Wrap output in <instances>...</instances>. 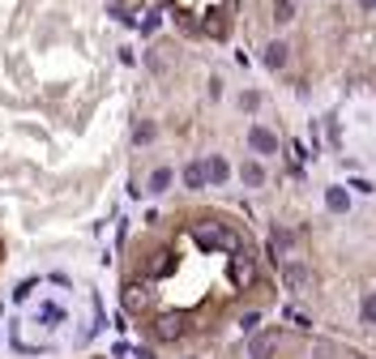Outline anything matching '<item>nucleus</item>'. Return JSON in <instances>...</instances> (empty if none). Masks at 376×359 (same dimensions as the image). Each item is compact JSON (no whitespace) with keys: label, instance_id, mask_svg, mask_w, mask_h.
<instances>
[{"label":"nucleus","instance_id":"ddd939ff","mask_svg":"<svg viewBox=\"0 0 376 359\" xmlns=\"http://www.w3.org/2000/svg\"><path fill=\"white\" fill-rule=\"evenodd\" d=\"M359 313H364V325H376V291L364 295V308H359Z\"/></svg>","mask_w":376,"mask_h":359},{"label":"nucleus","instance_id":"f3484780","mask_svg":"<svg viewBox=\"0 0 376 359\" xmlns=\"http://www.w3.org/2000/svg\"><path fill=\"white\" fill-rule=\"evenodd\" d=\"M359 5H364V9H376V0H359Z\"/></svg>","mask_w":376,"mask_h":359},{"label":"nucleus","instance_id":"39448f33","mask_svg":"<svg viewBox=\"0 0 376 359\" xmlns=\"http://www.w3.org/2000/svg\"><path fill=\"white\" fill-rule=\"evenodd\" d=\"M184 333V321L180 317H163L159 325H154V338H180Z\"/></svg>","mask_w":376,"mask_h":359},{"label":"nucleus","instance_id":"9d476101","mask_svg":"<svg viewBox=\"0 0 376 359\" xmlns=\"http://www.w3.org/2000/svg\"><path fill=\"white\" fill-rule=\"evenodd\" d=\"M240 180H244V184H248V189H257V184H265V171H261V163H244V167H240Z\"/></svg>","mask_w":376,"mask_h":359},{"label":"nucleus","instance_id":"0eeeda50","mask_svg":"<svg viewBox=\"0 0 376 359\" xmlns=\"http://www.w3.org/2000/svg\"><path fill=\"white\" fill-rule=\"evenodd\" d=\"M274 347H278V338H269V333H261V338H253V347H248V355L253 359H269Z\"/></svg>","mask_w":376,"mask_h":359},{"label":"nucleus","instance_id":"1a4fd4ad","mask_svg":"<svg viewBox=\"0 0 376 359\" xmlns=\"http://www.w3.org/2000/svg\"><path fill=\"white\" fill-rule=\"evenodd\" d=\"M171 180H175V171H171V167H159L154 175H150V189H145V193H167Z\"/></svg>","mask_w":376,"mask_h":359},{"label":"nucleus","instance_id":"4468645a","mask_svg":"<svg viewBox=\"0 0 376 359\" xmlns=\"http://www.w3.org/2000/svg\"><path fill=\"white\" fill-rule=\"evenodd\" d=\"M295 17V5L291 0H274V21H291Z\"/></svg>","mask_w":376,"mask_h":359},{"label":"nucleus","instance_id":"9b49d317","mask_svg":"<svg viewBox=\"0 0 376 359\" xmlns=\"http://www.w3.org/2000/svg\"><path fill=\"white\" fill-rule=\"evenodd\" d=\"M265 64H269V69H283V64H287V43H269V47H265Z\"/></svg>","mask_w":376,"mask_h":359},{"label":"nucleus","instance_id":"f03ea898","mask_svg":"<svg viewBox=\"0 0 376 359\" xmlns=\"http://www.w3.org/2000/svg\"><path fill=\"white\" fill-rule=\"evenodd\" d=\"M248 146H253L257 154H278V137H274L269 128H261V124L248 128Z\"/></svg>","mask_w":376,"mask_h":359},{"label":"nucleus","instance_id":"f257e3e1","mask_svg":"<svg viewBox=\"0 0 376 359\" xmlns=\"http://www.w3.org/2000/svg\"><path fill=\"white\" fill-rule=\"evenodd\" d=\"M193 236H197V244H206V248H235V236H231V231H222L218 222H210V227L202 222Z\"/></svg>","mask_w":376,"mask_h":359},{"label":"nucleus","instance_id":"423d86ee","mask_svg":"<svg viewBox=\"0 0 376 359\" xmlns=\"http://www.w3.org/2000/svg\"><path fill=\"white\" fill-rule=\"evenodd\" d=\"M325 205H330L334 214H346V210H350V197H346V189H325Z\"/></svg>","mask_w":376,"mask_h":359},{"label":"nucleus","instance_id":"dca6fc26","mask_svg":"<svg viewBox=\"0 0 376 359\" xmlns=\"http://www.w3.org/2000/svg\"><path fill=\"white\" fill-rule=\"evenodd\" d=\"M154 137V124H137V141H150Z\"/></svg>","mask_w":376,"mask_h":359},{"label":"nucleus","instance_id":"7ed1b4c3","mask_svg":"<svg viewBox=\"0 0 376 359\" xmlns=\"http://www.w3.org/2000/svg\"><path fill=\"white\" fill-rule=\"evenodd\" d=\"M206 175H210V184H222V180L231 175L227 159H222V154H210V163H206Z\"/></svg>","mask_w":376,"mask_h":359},{"label":"nucleus","instance_id":"2eb2a0df","mask_svg":"<svg viewBox=\"0 0 376 359\" xmlns=\"http://www.w3.org/2000/svg\"><path fill=\"white\" fill-rule=\"evenodd\" d=\"M257 321H261V313H244V321H240V325H244V333H253V329H257Z\"/></svg>","mask_w":376,"mask_h":359},{"label":"nucleus","instance_id":"20e7f679","mask_svg":"<svg viewBox=\"0 0 376 359\" xmlns=\"http://www.w3.org/2000/svg\"><path fill=\"white\" fill-rule=\"evenodd\" d=\"M283 274H287V282H291V291H304L308 282H312V278H308V270L299 265V261H287V270H283Z\"/></svg>","mask_w":376,"mask_h":359},{"label":"nucleus","instance_id":"f8f14e48","mask_svg":"<svg viewBox=\"0 0 376 359\" xmlns=\"http://www.w3.org/2000/svg\"><path fill=\"white\" fill-rule=\"evenodd\" d=\"M124 304H129V313H137V308H145V304H150V295H145L141 287H129V295H124Z\"/></svg>","mask_w":376,"mask_h":359},{"label":"nucleus","instance_id":"6e6552de","mask_svg":"<svg viewBox=\"0 0 376 359\" xmlns=\"http://www.w3.org/2000/svg\"><path fill=\"white\" fill-rule=\"evenodd\" d=\"M206 180H210V175H206V163H188V167H184V184H188V189H206Z\"/></svg>","mask_w":376,"mask_h":359}]
</instances>
